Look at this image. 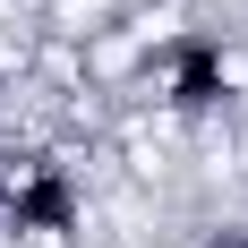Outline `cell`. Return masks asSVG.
I'll list each match as a JSON object with an SVG mask.
<instances>
[{"label": "cell", "instance_id": "1", "mask_svg": "<svg viewBox=\"0 0 248 248\" xmlns=\"http://www.w3.org/2000/svg\"><path fill=\"white\" fill-rule=\"evenodd\" d=\"M77 223H86V180L60 154H43V146L0 154V231H17V240H69Z\"/></svg>", "mask_w": 248, "mask_h": 248}, {"label": "cell", "instance_id": "2", "mask_svg": "<svg viewBox=\"0 0 248 248\" xmlns=\"http://www.w3.org/2000/svg\"><path fill=\"white\" fill-rule=\"evenodd\" d=\"M154 94L171 120H223L231 103H240V69H231V43L214 26H180L163 34L154 51Z\"/></svg>", "mask_w": 248, "mask_h": 248}, {"label": "cell", "instance_id": "3", "mask_svg": "<svg viewBox=\"0 0 248 248\" xmlns=\"http://www.w3.org/2000/svg\"><path fill=\"white\" fill-rule=\"evenodd\" d=\"M205 248H248V231H214V240H205Z\"/></svg>", "mask_w": 248, "mask_h": 248}]
</instances>
